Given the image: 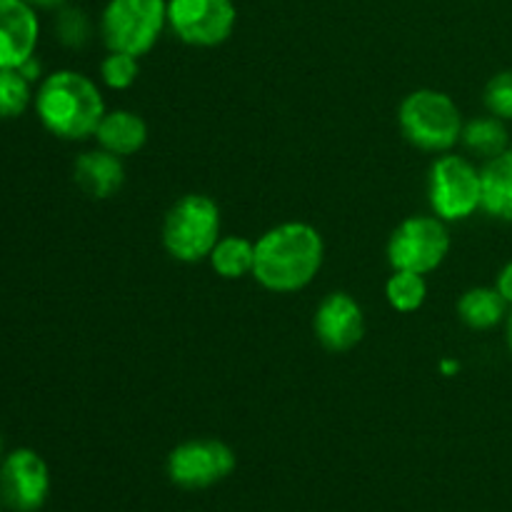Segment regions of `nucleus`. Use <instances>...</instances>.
Returning a JSON list of instances; mask_svg holds the SVG:
<instances>
[{
    "mask_svg": "<svg viewBox=\"0 0 512 512\" xmlns=\"http://www.w3.org/2000/svg\"><path fill=\"white\" fill-rule=\"evenodd\" d=\"M163 248L178 263L208 260L220 240V208L213 198L188 193L175 200L163 218Z\"/></svg>",
    "mask_w": 512,
    "mask_h": 512,
    "instance_id": "obj_4",
    "label": "nucleus"
},
{
    "mask_svg": "<svg viewBox=\"0 0 512 512\" xmlns=\"http://www.w3.org/2000/svg\"><path fill=\"white\" fill-rule=\"evenodd\" d=\"M458 368H460V365L458 363H450V360H445V363H443L445 373H453V370H458Z\"/></svg>",
    "mask_w": 512,
    "mask_h": 512,
    "instance_id": "obj_28",
    "label": "nucleus"
},
{
    "mask_svg": "<svg viewBox=\"0 0 512 512\" xmlns=\"http://www.w3.org/2000/svg\"><path fill=\"white\" fill-rule=\"evenodd\" d=\"M168 25V0H108L100 35L110 53L140 58L150 53Z\"/></svg>",
    "mask_w": 512,
    "mask_h": 512,
    "instance_id": "obj_5",
    "label": "nucleus"
},
{
    "mask_svg": "<svg viewBox=\"0 0 512 512\" xmlns=\"http://www.w3.org/2000/svg\"><path fill=\"white\" fill-rule=\"evenodd\" d=\"M235 23L238 10L233 0H168V28L195 48L223 45Z\"/></svg>",
    "mask_w": 512,
    "mask_h": 512,
    "instance_id": "obj_9",
    "label": "nucleus"
},
{
    "mask_svg": "<svg viewBox=\"0 0 512 512\" xmlns=\"http://www.w3.org/2000/svg\"><path fill=\"white\" fill-rule=\"evenodd\" d=\"M385 298H388L390 308L398 313H415L423 308L425 298H428V283L425 275L410 273V270H393V275L385 283Z\"/></svg>",
    "mask_w": 512,
    "mask_h": 512,
    "instance_id": "obj_19",
    "label": "nucleus"
},
{
    "mask_svg": "<svg viewBox=\"0 0 512 512\" xmlns=\"http://www.w3.org/2000/svg\"><path fill=\"white\" fill-rule=\"evenodd\" d=\"M30 103V80L18 68L0 70V118H18Z\"/></svg>",
    "mask_w": 512,
    "mask_h": 512,
    "instance_id": "obj_20",
    "label": "nucleus"
},
{
    "mask_svg": "<svg viewBox=\"0 0 512 512\" xmlns=\"http://www.w3.org/2000/svg\"><path fill=\"white\" fill-rule=\"evenodd\" d=\"M458 318L470 330H493L508 318V303L498 288H470L460 295Z\"/></svg>",
    "mask_w": 512,
    "mask_h": 512,
    "instance_id": "obj_16",
    "label": "nucleus"
},
{
    "mask_svg": "<svg viewBox=\"0 0 512 512\" xmlns=\"http://www.w3.org/2000/svg\"><path fill=\"white\" fill-rule=\"evenodd\" d=\"M208 263L225 280H240L245 275H253L255 243L240 238V235H225L215 243L213 253L208 255Z\"/></svg>",
    "mask_w": 512,
    "mask_h": 512,
    "instance_id": "obj_17",
    "label": "nucleus"
},
{
    "mask_svg": "<svg viewBox=\"0 0 512 512\" xmlns=\"http://www.w3.org/2000/svg\"><path fill=\"white\" fill-rule=\"evenodd\" d=\"M140 63L135 55L128 53H110L100 63V80L108 85L110 90H128L130 85L138 80Z\"/></svg>",
    "mask_w": 512,
    "mask_h": 512,
    "instance_id": "obj_22",
    "label": "nucleus"
},
{
    "mask_svg": "<svg viewBox=\"0 0 512 512\" xmlns=\"http://www.w3.org/2000/svg\"><path fill=\"white\" fill-rule=\"evenodd\" d=\"M18 70H20V73L25 75V78L30 80V83H33V80L38 78V75H40V63H38V60H35V55H33V58H30V60H25V63L20 65Z\"/></svg>",
    "mask_w": 512,
    "mask_h": 512,
    "instance_id": "obj_25",
    "label": "nucleus"
},
{
    "mask_svg": "<svg viewBox=\"0 0 512 512\" xmlns=\"http://www.w3.org/2000/svg\"><path fill=\"white\" fill-rule=\"evenodd\" d=\"M325 243L310 223H280L255 240L253 278L270 293H298L323 268Z\"/></svg>",
    "mask_w": 512,
    "mask_h": 512,
    "instance_id": "obj_1",
    "label": "nucleus"
},
{
    "mask_svg": "<svg viewBox=\"0 0 512 512\" xmlns=\"http://www.w3.org/2000/svg\"><path fill=\"white\" fill-rule=\"evenodd\" d=\"M28 5H33V8H63L68 0H25Z\"/></svg>",
    "mask_w": 512,
    "mask_h": 512,
    "instance_id": "obj_26",
    "label": "nucleus"
},
{
    "mask_svg": "<svg viewBox=\"0 0 512 512\" xmlns=\"http://www.w3.org/2000/svg\"><path fill=\"white\" fill-rule=\"evenodd\" d=\"M495 288H498V293L503 295L505 303L512 305V260H510L508 265H505L503 270H500L498 283H495Z\"/></svg>",
    "mask_w": 512,
    "mask_h": 512,
    "instance_id": "obj_24",
    "label": "nucleus"
},
{
    "mask_svg": "<svg viewBox=\"0 0 512 512\" xmlns=\"http://www.w3.org/2000/svg\"><path fill=\"white\" fill-rule=\"evenodd\" d=\"M313 333L315 340L330 353H348L365 335L363 308L350 293L335 290L315 308Z\"/></svg>",
    "mask_w": 512,
    "mask_h": 512,
    "instance_id": "obj_11",
    "label": "nucleus"
},
{
    "mask_svg": "<svg viewBox=\"0 0 512 512\" xmlns=\"http://www.w3.org/2000/svg\"><path fill=\"white\" fill-rule=\"evenodd\" d=\"M95 140L103 150L118 155V158H128L138 150L145 148L148 143V125L133 110H105L103 120L95 130Z\"/></svg>",
    "mask_w": 512,
    "mask_h": 512,
    "instance_id": "obj_14",
    "label": "nucleus"
},
{
    "mask_svg": "<svg viewBox=\"0 0 512 512\" xmlns=\"http://www.w3.org/2000/svg\"><path fill=\"white\" fill-rule=\"evenodd\" d=\"M483 200L480 210L498 220H512V150L485 160L480 170Z\"/></svg>",
    "mask_w": 512,
    "mask_h": 512,
    "instance_id": "obj_15",
    "label": "nucleus"
},
{
    "mask_svg": "<svg viewBox=\"0 0 512 512\" xmlns=\"http://www.w3.org/2000/svg\"><path fill=\"white\" fill-rule=\"evenodd\" d=\"M398 125L413 148L425 153H448L460 143L465 123L458 103L448 93L420 88L405 95L400 103Z\"/></svg>",
    "mask_w": 512,
    "mask_h": 512,
    "instance_id": "obj_3",
    "label": "nucleus"
},
{
    "mask_svg": "<svg viewBox=\"0 0 512 512\" xmlns=\"http://www.w3.org/2000/svg\"><path fill=\"white\" fill-rule=\"evenodd\" d=\"M90 18L80 8H60L58 18H55V38L65 45V48H85L90 40Z\"/></svg>",
    "mask_w": 512,
    "mask_h": 512,
    "instance_id": "obj_21",
    "label": "nucleus"
},
{
    "mask_svg": "<svg viewBox=\"0 0 512 512\" xmlns=\"http://www.w3.org/2000/svg\"><path fill=\"white\" fill-rule=\"evenodd\" d=\"M450 253V233L438 215H413L405 218L390 233L388 263L393 270L428 275L443 265Z\"/></svg>",
    "mask_w": 512,
    "mask_h": 512,
    "instance_id": "obj_7",
    "label": "nucleus"
},
{
    "mask_svg": "<svg viewBox=\"0 0 512 512\" xmlns=\"http://www.w3.org/2000/svg\"><path fill=\"white\" fill-rule=\"evenodd\" d=\"M38 15L25 0H0V70L20 68L38 45Z\"/></svg>",
    "mask_w": 512,
    "mask_h": 512,
    "instance_id": "obj_12",
    "label": "nucleus"
},
{
    "mask_svg": "<svg viewBox=\"0 0 512 512\" xmlns=\"http://www.w3.org/2000/svg\"><path fill=\"white\" fill-rule=\"evenodd\" d=\"M238 465L233 448L223 440L195 438L175 445L168 455L170 483L183 490H205L223 483Z\"/></svg>",
    "mask_w": 512,
    "mask_h": 512,
    "instance_id": "obj_8",
    "label": "nucleus"
},
{
    "mask_svg": "<svg viewBox=\"0 0 512 512\" xmlns=\"http://www.w3.org/2000/svg\"><path fill=\"white\" fill-rule=\"evenodd\" d=\"M505 343H508V350L512 355V310L508 313V318H505Z\"/></svg>",
    "mask_w": 512,
    "mask_h": 512,
    "instance_id": "obj_27",
    "label": "nucleus"
},
{
    "mask_svg": "<svg viewBox=\"0 0 512 512\" xmlns=\"http://www.w3.org/2000/svg\"><path fill=\"white\" fill-rule=\"evenodd\" d=\"M460 143L465 145L468 153L490 160L510 150V135L508 128H505V120L495 118V115H485V118H473L463 125Z\"/></svg>",
    "mask_w": 512,
    "mask_h": 512,
    "instance_id": "obj_18",
    "label": "nucleus"
},
{
    "mask_svg": "<svg viewBox=\"0 0 512 512\" xmlns=\"http://www.w3.org/2000/svg\"><path fill=\"white\" fill-rule=\"evenodd\" d=\"M483 103L490 115L500 120H512V68L500 70L488 80L483 93Z\"/></svg>",
    "mask_w": 512,
    "mask_h": 512,
    "instance_id": "obj_23",
    "label": "nucleus"
},
{
    "mask_svg": "<svg viewBox=\"0 0 512 512\" xmlns=\"http://www.w3.org/2000/svg\"><path fill=\"white\" fill-rule=\"evenodd\" d=\"M483 185L480 170L463 155H440L430 165L428 175V203L433 215L445 223L468 220L480 210Z\"/></svg>",
    "mask_w": 512,
    "mask_h": 512,
    "instance_id": "obj_6",
    "label": "nucleus"
},
{
    "mask_svg": "<svg viewBox=\"0 0 512 512\" xmlns=\"http://www.w3.org/2000/svg\"><path fill=\"white\" fill-rule=\"evenodd\" d=\"M35 113L55 138L85 140L98 130L105 115V100L88 75L78 70H55L40 83Z\"/></svg>",
    "mask_w": 512,
    "mask_h": 512,
    "instance_id": "obj_2",
    "label": "nucleus"
},
{
    "mask_svg": "<svg viewBox=\"0 0 512 512\" xmlns=\"http://www.w3.org/2000/svg\"><path fill=\"white\" fill-rule=\"evenodd\" d=\"M50 493V470L35 450L18 448L0 465V498L15 512H35Z\"/></svg>",
    "mask_w": 512,
    "mask_h": 512,
    "instance_id": "obj_10",
    "label": "nucleus"
},
{
    "mask_svg": "<svg viewBox=\"0 0 512 512\" xmlns=\"http://www.w3.org/2000/svg\"><path fill=\"white\" fill-rule=\"evenodd\" d=\"M0 455H3V438H0Z\"/></svg>",
    "mask_w": 512,
    "mask_h": 512,
    "instance_id": "obj_29",
    "label": "nucleus"
},
{
    "mask_svg": "<svg viewBox=\"0 0 512 512\" xmlns=\"http://www.w3.org/2000/svg\"><path fill=\"white\" fill-rule=\"evenodd\" d=\"M73 180L88 198H113L125 183L123 158L103 148L80 153L73 165Z\"/></svg>",
    "mask_w": 512,
    "mask_h": 512,
    "instance_id": "obj_13",
    "label": "nucleus"
}]
</instances>
